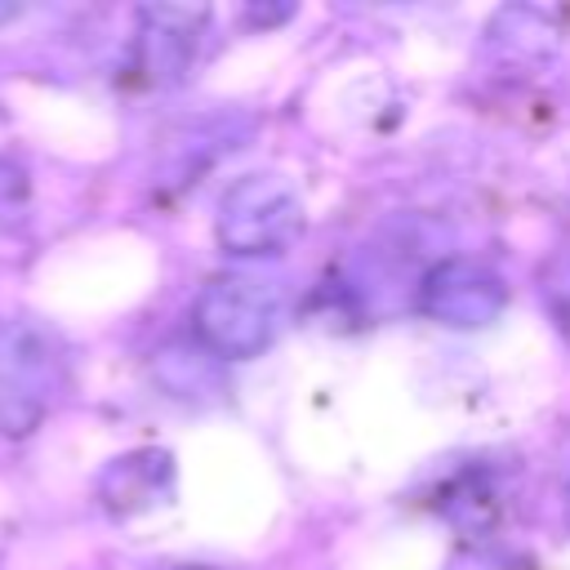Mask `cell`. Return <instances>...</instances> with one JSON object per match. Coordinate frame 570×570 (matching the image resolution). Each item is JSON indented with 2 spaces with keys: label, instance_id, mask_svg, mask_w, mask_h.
I'll return each instance as SVG.
<instances>
[{
  "label": "cell",
  "instance_id": "obj_11",
  "mask_svg": "<svg viewBox=\"0 0 570 570\" xmlns=\"http://www.w3.org/2000/svg\"><path fill=\"white\" fill-rule=\"evenodd\" d=\"M561 499H566V525H570V472H566V485H561Z\"/></svg>",
  "mask_w": 570,
  "mask_h": 570
},
{
  "label": "cell",
  "instance_id": "obj_7",
  "mask_svg": "<svg viewBox=\"0 0 570 570\" xmlns=\"http://www.w3.org/2000/svg\"><path fill=\"white\" fill-rule=\"evenodd\" d=\"M441 512L454 525H463V530H490L503 517V499H499V490L485 476L472 472V476H459L454 481L450 499H441Z\"/></svg>",
  "mask_w": 570,
  "mask_h": 570
},
{
  "label": "cell",
  "instance_id": "obj_10",
  "mask_svg": "<svg viewBox=\"0 0 570 570\" xmlns=\"http://www.w3.org/2000/svg\"><path fill=\"white\" fill-rule=\"evenodd\" d=\"M22 13V4H13V0H0V27L9 22V18H18Z\"/></svg>",
  "mask_w": 570,
  "mask_h": 570
},
{
  "label": "cell",
  "instance_id": "obj_2",
  "mask_svg": "<svg viewBox=\"0 0 570 570\" xmlns=\"http://www.w3.org/2000/svg\"><path fill=\"white\" fill-rule=\"evenodd\" d=\"M191 330L223 361L258 356L281 330V294L258 276H214L196 294Z\"/></svg>",
  "mask_w": 570,
  "mask_h": 570
},
{
  "label": "cell",
  "instance_id": "obj_8",
  "mask_svg": "<svg viewBox=\"0 0 570 570\" xmlns=\"http://www.w3.org/2000/svg\"><path fill=\"white\" fill-rule=\"evenodd\" d=\"M539 289H543V303H548V316L557 321L561 338L570 343V249L552 254L539 272Z\"/></svg>",
  "mask_w": 570,
  "mask_h": 570
},
{
  "label": "cell",
  "instance_id": "obj_3",
  "mask_svg": "<svg viewBox=\"0 0 570 570\" xmlns=\"http://www.w3.org/2000/svg\"><path fill=\"white\" fill-rule=\"evenodd\" d=\"M303 232V200L281 174H245L218 200V245L240 258L281 254Z\"/></svg>",
  "mask_w": 570,
  "mask_h": 570
},
{
  "label": "cell",
  "instance_id": "obj_6",
  "mask_svg": "<svg viewBox=\"0 0 570 570\" xmlns=\"http://www.w3.org/2000/svg\"><path fill=\"white\" fill-rule=\"evenodd\" d=\"M169 481H174V468H169L165 450H134L102 472L98 494L116 517H129V512L160 503L169 494Z\"/></svg>",
  "mask_w": 570,
  "mask_h": 570
},
{
  "label": "cell",
  "instance_id": "obj_9",
  "mask_svg": "<svg viewBox=\"0 0 570 570\" xmlns=\"http://www.w3.org/2000/svg\"><path fill=\"white\" fill-rule=\"evenodd\" d=\"M450 570H508V566H503V561H494V557H476V552H472V557L454 561Z\"/></svg>",
  "mask_w": 570,
  "mask_h": 570
},
{
  "label": "cell",
  "instance_id": "obj_1",
  "mask_svg": "<svg viewBox=\"0 0 570 570\" xmlns=\"http://www.w3.org/2000/svg\"><path fill=\"white\" fill-rule=\"evenodd\" d=\"M67 383V356L53 330L31 316L0 321V436H31Z\"/></svg>",
  "mask_w": 570,
  "mask_h": 570
},
{
  "label": "cell",
  "instance_id": "obj_5",
  "mask_svg": "<svg viewBox=\"0 0 570 570\" xmlns=\"http://www.w3.org/2000/svg\"><path fill=\"white\" fill-rule=\"evenodd\" d=\"M138 67L151 85H174L187 76L196 45H200V22L205 9H183V4H151L138 13Z\"/></svg>",
  "mask_w": 570,
  "mask_h": 570
},
{
  "label": "cell",
  "instance_id": "obj_4",
  "mask_svg": "<svg viewBox=\"0 0 570 570\" xmlns=\"http://www.w3.org/2000/svg\"><path fill=\"white\" fill-rule=\"evenodd\" d=\"M508 303L503 276L481 258H441L419 285V312L450 330H481Z\"/></svg>",
  "mask_w": 570,
  "mask_h": 570
}]
</instances>
